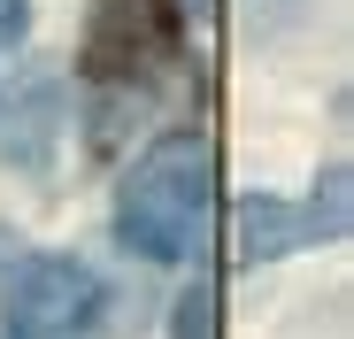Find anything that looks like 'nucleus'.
<instances>
[{
	"label": "nucleus",
	"mask_w": 354,
	"mask_h": 339,
	"mask_svg": "<svg viewBox=\"0 0 354 339\" xmlns=\"http://www.w3.org/2000/svg\"><path fill=\"white\" fill-rule=\"evenodd\" d=\"M31 31V0H0V46H16Z\"/></svg>",
	"instance_id": "obj_5"
},
{
	"label": "nucleus",
	"mask_w": 354,
	"mask_h": 339,
	"mask_svg": "<svg viewBox=\"0 0 354 339\" xmlns=\"http://www.w3.org/2000/svg\"><path fill=\"white\" fill-rule=\"evenodd\" d=\"M177 62V16L162 0H93L85 16V77L115 93H147Z\"/></svg>",
	"instance_id": "obj_2"
},
{
	"label": "nucleus",
	"mask_w": 354,
	"mask_h": 339,
	"mask_svg": "<svg viewBox=\"0 0 354 339\" xmlns=\"http://www.w3.org/2000/svg\"><path fill=\"white\" fill-rule=\"evenodd\" d=\"M239 255L262 262V255H292V247H316V239H339L346 232V178L331 170L324 178V201H247L239 216Z\"/></svg>",
	"instance_id": "obj_4"
},
{
	"label": "nucleus",
	"mask_w": 354,
	"mask_h": 339,
	"mask_svg": "<svg viewBox=\"0 0 354 339\" xmlns=\"http://www.w3.org/2000/svg\"><path fill=\"white\" fill-rule=\"evenodd\" d=\"M100 277L70 255H46L31 262L16 286H8V324H0V339H93L100 331Z\"/></svg>",
	"instance_id": "obj_3"
},
{
	"label": "nucleus",
	"mask_w": 354,
	"mask_h": 339,
	"mask_svg": "<svg viewBox=\"0 0 354 339\" xmlns=\"http://www.w3.org/2000/svg\"><path fill=\"white\" fill-rule=\"evenodd\" d=\"M208 193H216V162H208V139L201 131H169L154 139L124 193H115V239L147 262H185L208 232Z\"/></svg>",
	"instance_id": "obj_1"
}]
</instances>
